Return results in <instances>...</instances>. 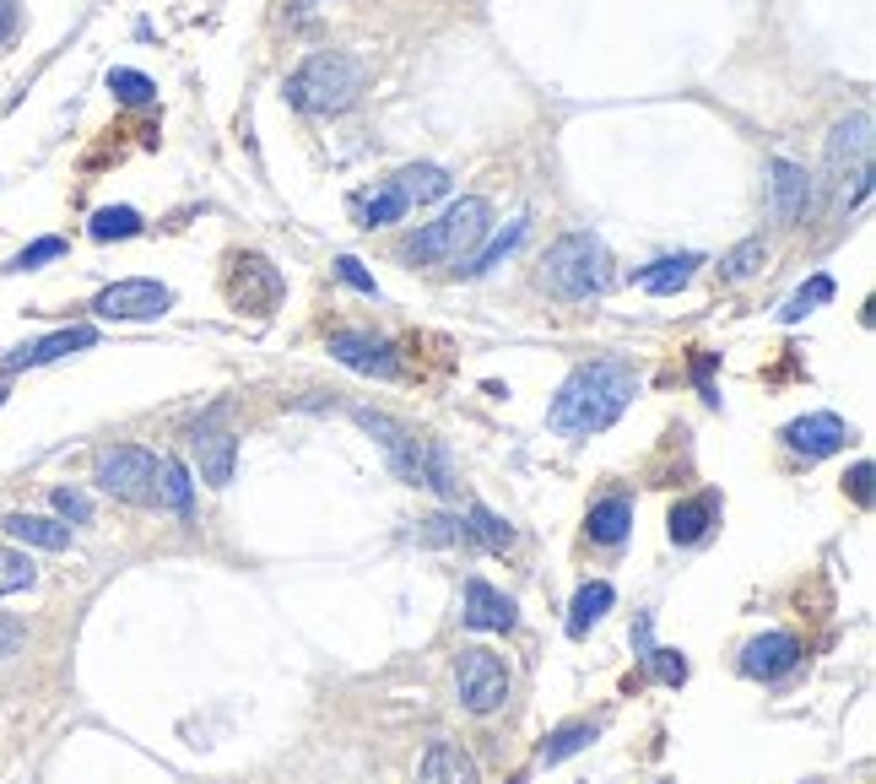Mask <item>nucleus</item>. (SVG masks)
Segmentation results:
<instances>
[{"instance_id": "bb28decb", "label": "nucleus", "mask_w": 876, "mask_h": 784, "mask_svg": "<svg viewBox=\"0 0 876 784\" xmlns=\"http://www.w3.org/2000/svg\"><path fill=\"white\" fill-rule=\"evenodd\" d=\"M87 233H92L98 244H114V239H135V233H141V211H135V207H103V211H92Z\"/></svg>"}, {"instance_id": "ddd939ff", "label": "nucleus", "mask_w": 876, "mask_h": 784, "mask_svg": "<svg viewBox=\"0 0 876 784\" xmlns=\"http://www.w3.org/2000/svg\"><path fill=\"white\" fill-rule=\"evenodd\" d=\"M768 211L779 222H801L812 211V173L801 163H785V158L768 163Z\"/></svg>"}, {"instance_id": "f257e3e1", "label": "nucleus", "mask_w": 876, "mask_h": 784, "mask_svg": "<svg viewBox=\"0 0 876 784\" xmlns=\"http://www.w3.org/2000/svg\"><path fill=\"white\" fill-rule=\"evenodd\" d=\"M633 395H638V369L633 363H623V358H590V363H580L563 379L546 422L563 439H590V433H606L633 406Z\"/></svg>"}, {"instance_id": "1a4fd4ad", "label": "nucleus", "mask_w": 876, "mask_h": 784, "mask_svg": "<svg viewBox=\"0 0 876 784\" xmlns=\"http://www.w3.org/2000/svg\"><path fill=\"white\" fill-rule=\"evenodd\" d=\"M331 358L352 373H374V379H395L401 373V352L384 341V335H363V331H341L331 335Z\"/></svg>"}, {"instance_id": "4be33fe9", "label": "nucleus", "mask_w": 876, "mask_h": 784, "mask_svg": "<svg viewBox=\"0 0 876 784\" xmlns=\"http://www.w3.org/2000/svg\"><path fill=\"white\" fill-rule=\"evenodd\" d=\"M612 601H617V590H612L606 579H590V584H580V595H574V606H568V633H574V639H584L595 622L612 612Z\"/></svg>"}, {"instance_id": "0eeeda50", "label": "nucleus", "mask_w": 876, "mask_h": 784, "mask_svg": "<svg viewBox=\"0 0 876 784\" xmlns=\"http://www.w3.org/2000/svg\"><path fill=\"white\" fill-rule=\"evenodd\" d=\"M828 168H834L838 179L855 173L849 207H860V201L872 195V114H866V109L834 124V135H828Z\"/></svg>"}, {"instance_id": "cd10ccee", "label": "nucleus", "mask_w": 876, "mask_h": 784, "mask_svg": "<svg viewBox=\"0 0 876 784\" xmlns=\"http://www.w3.org/2000/svg\"><path fill=\"white\" fill-rule=\"evenodd\" d=\"M828 298H834V277H823V271H817V277H812L806 288H801V292H791V298H785V309H779V320H785V325H795V320H806V314H812L817 303H828Z\"/></svg>"}, {"instance_id": "393cba45", "label": "nucleus", "mask_w": 876, "mask_h": 784, "mask_svg": "<svg viewBox=\"0 0 876 784\" xmlns=\"http://www.w3.org/2000/svg\"><path fill=\"white\" fill-rule=\"evenodd\" d=\"M601 731L590 725V720H574V725H557L552 736H546V746H542V768H557V763H568L574 752H584V746L595 742Z\"/></svg>"}, {"instance_id": "72a5a7b5", "label": "nucleus", "mask_w": 876, "mask_h": 784, "mask_svg": "<svg viewBox=\"0 0 876 784\" xmlns=\"http://www.w3.org/2000/svg\"><path fill=\"white\" fill-rule=\"evenodd\" d=\"M49 503H54L60 525H87V520H92V497L77 493V488H54V493H49Z\"/></svg>"}, {"instance_id": "f8f14e48", "label": "nucleus", "mask_w": 876, "mask_h": 784, "mask_svg": "<svg viewBox=\"0 0 876 784\" xmlns=\"http://www.w3.org/2000/svg\"><path fill=\"white\" fill-rule=\"evenodd\" d=\"M460 622H465L471 633H509V627L520 622V612H514V601H509L503 590H493L487 579H465V612H460Z\"/></svg>"}, {"instance_id": "4468645a", "label": "nucleus", "mask_w": 876, "mask_h": 784, "mask_svg": "<svg viewBox=\"0 0 876 784\" xmlns=\"http://www.w3.org/2000/svg\"><path fill=\"white\" fill-rule=\"evenodd\" d=\"M795 665H801V639H791V633H763L742 650V671L757 676V682H779Z\"/></svg>"}, {"instance_id": "58836bf2", "label": "nucleus", "mask_w": 876, "mask_h": 784, "mask_svg": "<svg viewBox=\"0 0 876 784\" xmlns=\"http://www.w3.org/2000/svg\"><path fill=\"white\" fill-rule=\"evenodd\" d=\"M22 639H28V627H22V622L0 617V661H6V655H17V650H22Z\"/></svg>"}, {"instance_id": "39448f33", "label": "nucleus", "mask_w": 876, "mask_h": 784, "mask_svg": "<svg viewBox=\"0 0 876 784\" xmlns=\"http://www.w3.org/2000/svg\"><path fill=\"white\" fill-rule=\"evenodd\" d=\"M92 482L109 497H125V503H152L158 497V454L141 450V444H114V450H98L92 465Z\"/></svg>"}, {"instance_id": "4c0bfd02", "label": "nucleus", "mask_w": 876, "mask_h": 784, "mask_svg": "<svg viewBox=\"0 0 876 784\" xmlns=\"http://www.w3.org/2000/svg\"><path fill=\"white\" fill-rule=\"evenodd\" d=\"M844 482H849V493H855V503L866 509V503H872V460H860V465H855V471H849Z\"/></svg>"}, {"instance_id": "e433bc0d", "label": "nucleus", "mask_w": 876, "mask_h": 784, "mask_svg": "<svg viewBox=\"0 0 876 784\" xmlns=\"http://www.w3.org/2000/svg\"><path fill=\"white\" fill-rule=\"evenodd\" d=\"M465 536V520H450V514H439V520H427V531H417V541H460Z\"/></svg>"}, {"instance_id": "b1692460", "label": "nucleus", "mask_w": 876, "mask_h": 784, "mask_svg": "<svg viewBox=\"0 0 876 784\" xmlns=\"http://www.w3.org/2000/svg\"><path fill=\"white\" fill-rule=\"evenodd\" d=\"M152 503H163L173 514H190V503H195V482H190V471L179 465V460H158V497Z\"/></svg>"}, {"instance_id": "412c9836", "label": "nucleus", "mask_w": 876, "mask_h": 784, "mask_svg": "<svg viewBox=\"0 0 876 784\" xmlns=\"http://www.w3.org/2000/svg\"><path fill=\"white\" fill-rule=\"evenodd\" d=\"M401 195H406V207H427V201H444L450 195V173L439 163H412V168H401L395 179H390Z\"/></svg>"}, {"instance_id": "7c9ffc66", "label": "nucleus", "mask_w": 876, "mask_h": 784, "mask_svg": "<svg viewBox=\"0 0 876 784\" xmlns=\"http://www.w3.org/2000/svg\"><path fill=\"white\" fill-rule=\"evenodd\" d=\"M763 260H768V244H763V239H742V244L719 260V271H725L731 282H747V277L763 271Z\"/></svg>"}, {"instance_id": "f704fd0d", "label": "nucleus", "mask_w": 876, "mask_h": 784, "mask_svg": "<svg viewBox=\"0 0 876 784\" xmlns=\"http://www.w3.org/2000/svg\"><path fill=\"white\" fill-rule=\"evenodd\" d=\"M644 661H650V671H655L666 687H682V682H687V661H682L676 650H644Z\"/></svg>"}, {"instance_id": "a878e982", "label": "nucleus", "mask_w": 876, "mask_h": 784, "mask_svg": "<svg viewBox=\"0 0 876 784\" xmlns=\"http://www.w3.org/2000/svg\"><path fill=\"white\" fill-rule=\"evenodd\" d=\"M465 536L482 541L487 552H509V546H514V525H509V520H499L493 509L471 503V509H465Z\"/></svg>"}, {"instance_id": "5701e85b", "label": "nucleus", "mask_w": 876, "mask_h": 784, "mask_svg": "<svg viewBox=\"0 0 876 784\" xmlns=\"http://www.w3.org/2000/svg\"><path fill=\"white\" fill-rule=\"evenodd\" d=\"M525 233H531V217H514V222L503 228L499 239H493V244H487V249H476V254H471V260H465L460 271H465V277H487V271L499 265L503 254H514V249L525 244Z\"/></svg>"}, {"instance_id": "a211bd4d", "label": "nucleus", "mask_w": 876, "mask_h": 784, "mask_svg": "<svg viewBox=\"0 0 876 784\" xmlns=\"http://www.w3.org/2000/svg\"><path fill=\"white\" fill-rule=\"evenodd\" d=\"M698 265H704L698 254H666V260H655V265H638V271H633V288L655 292V298H671V292H682L693 282Z\"/></svg>"}, {"instance_id": "f3484780", "label": "nucleus", "mask_w": 876, "mask_h": 784, "mask_svg": "<svg viewBox=\"0 0 876 784\" xmlns=\"http://www.w3.org/2000/svg\"><path fill=\"white\" fill-rule=\"evenodd\" d=\"M714 525H719V497L714 493H698V497H687V503H676L666 520V531L676 546H698Z\"/></svg>"}, {"instance_id": "ea45409f", "label": "nucleus", "mask_w": 876, "mask_h": 784, "mask_svg": "<svg viewBox=\"0 0 876 784\" xmlns=\"http://www.w3.org/2000/svg\"><path fill=\"white\" fill-rule=\"evenodd\" d=\"M17 22H22L17 0H0V43H11V39H17Z\"/></svg>"}, {"instance_id": "c9c22d12", "label": "nucleus", "mask_w": 876, "mask_h": 784, "mask_svg": "<svg viewBox=\"0 0 876 784\" xmlns=\"http://www.w3.org/2000/svg\"><path fill=\"white\" fill-rule=\"evenodd\" d=\"M335 277H341L346 288H358V292H369V298H379L374 277H369V271H363V260H352V254H341V260H335Z\"/></svg>"}, {"instance_id": "dca6fc26", "label": "nucleus", "mask_w": 876, "mask_h": 784, "mask_svg": "<svg viewBox=\"0 0 876 784\" xmlns=\"http://www.w3.org/2000/svg\"><path fill=\"white\" fill-rule=\"evenodd\" d=\"M417 784H482V774H476V757H471L465 746L439 736V742H427V752H422Z\"/></svg>"}, {"instance_id": "7ed1b4c3", "label": "nucleus", "mask_w": 876, "mask_h": 784, "mask_svg": "<svg viewBox=\"0 0 876 784\" xmlns=\"http://www.w3.org/2000/svg\"><path fill=\"white\" fill-rule=\"evenodd\" d=\"M358 92H363V60H352L341 49L309 54L288 77V103L303 114H341V109H352Z\"/></svg>"}, {"instance_id": "473e14b6", "label": "nucleus", "mask_w": 876, "mask_h": 784, "mask_svg": "<svg viewBox=\"0 0 876 784\" xmlns=\"http://www.w3.org/2000/svg\"><path fill=\"white\" fill-rule=\"evenodd\" d=\"M109 92H114L120 103H152V98H158V82L141 77V71H109Z\"/></svg>"}, {"instance_id": "c756f323", "label": "nucleus", "mask_w": 876, "mask_h": 784, "mask_svg": "<svg viewBox=\"0 0 876 784\" xmlns=\"http://www.w3.org/2000/svg\"><path fill=\"white\" fill-rule=\"evenodd\" d=\"M33 584H39L33 557H28V552H11V546H0V595H17V590H33Z\"/></svg>"}, {"instance_id": "f03ea898", "label": "nucleus", "mask_w": 876, "mask_h": 784, "mask_svg": "<svg viewBox=\"0 0 876 784\" xmlns=\"http://www.w3.org/2000/svg\"><path fill=\"white\" fill-rule=\"evenodd\" d=\"M542 288L552 298H563V303L601 298V292L612 288V254H606V244L595 233H563L542 260Z\"/></svg>"}, {"instance_id": "6ab92c4d", "label": "nucleus", "mask_w": 876, "mask_h": 784, "mask_svg": "<svg viewBox=\"0 0 876 784\" xmlns=\"http://www.w3.org/2000/svg\"><path fill=\"white\" fill-rule=\"evenodd\" d=\"M0 531L11 541H22V546H39V552H66V546H71V525L43 520V514H6Z\"/></svg>"}, {"instance_id": "9d476101", "label": "nucleus", "mask_w": 876, "mask_h": 784, "mask_svg": "<svg viewBox=\"0 0 876 784\" xmlns=\"http://www.w3.org/2000/svg\"><path fill=\"white\" fill-rule=\"evenodd\" d=\"M87 346H98V331H92V325H71V331H54V335H43V341H28V346L6 352L0 369L6 373L43 369V363H60V358H71V352H87Z\"/></svg>"}, {"instance_id": "20e7f679", "label": "nucleus", "mask_w": 876, "mask_h": 784, "mask_svg": "<svg viewBox=\"0 0 876 784\" xmlns=\"http://www.w3.org/2000/svg\"><path fill=\"white\" fill-rule=\"evenodd\" d=\"M487 228H493V207L487 201H476V195H465L455 207L444 211L439 222H427L417 228L412 239H406V260H417V265H433V260H471L476 244L487 239Z\"/></svg>"}, {"instance_id": "a19ab883", "label": "nucleus", "mask_w": 876, "mask_h": 784, "mask_svg": "<svg viewBox=\"0 0 876 784\" xmlns=\"http://www.w3.org/2000/svg\"><path fill=\"white\" fill-rule=\"evenodd\" d=\"M6 395H11V390H6V384H0V401H6Z\"/></svg>"}, {"instance_id": "9b49d317", "label": "nucleus", "mask_w": 876, "mask_h": 784, "mask_svg": "<svg viewBox=\"0 0 876 784\" xmlns=\"http://www.w3.org/2000/svg\"><path fill=\"white\" fill-rule=\"evenodd\" d=\"M785 444L795 454H806V460H828L849 444V422L834 412H812V416H795L791 428H785Z\"/></svg>"}, {"instance_id": "c85d7f7f", "label": "nucleus", "mask_w": 876, "mask_h": 784, "mask_svg": "<svg viewBox=\"0 0 876 784\" xmlns=\"http://www.w3.org/2000/svg\"><path fill=\"white\" fill-rule=\"evenodd\" d=\"M406 217V195L395 190V184H379L374 195L363 201V228H390V222H401Z\"/></svg>"}, {"instance_id": "aec40b11", "label": "nucleus", "mask_w": 876, "mask_h": 784, "mask_svg": "<svg viewBox=\"0 0 876 784\" xmlns=\"http://www.w3.org/2000/svg\"><path fill=\"white\" fill-rule=\"evenodd\" d=\"M584 531L601 546H623L627 531H633V497H601V503H590Z\"/></svg>"}, {"instance_id": "2f4dec72", "label": "nucleus", "mask_w": 876, "mask_h": 784, "mask_svg": "<svg viewBox=\"0 0 876 784\" xmlns=\"http://www.w3.org/2000/svg\"><path fill=\"white\" fill-rule=\"evenodd\" d=\"M60 254H66V239H54V233H49V239H33L28 249H17L6 271H11V277H22V271H39V265L60 260Z\"/></svg>"}, {"instance_id": "2eb2a0df", "label": "nucleus", "mask_w": 876, "mask_h": 784, "mask_svg": "<svg viewBox=\"0 0 876 784\" xmlns=\"http://www.w3.org/2000/svg\"><path fill=\"white\" fill-rule=\"evenodd\" d=\"M190 450H195V465H201V476H207L211 488H228V482H233V465H239V439H233V433L201 422V428L190 433Z\"/></svg>"}, {"instance_id": "423d86ee", "label": "nucleus", "mask_w": 876, "mask_h": 784, "mask_svg": "<svg viewBox=\"0 0 876 784\" xmlns=\"http://www.w3.org/2000/svg\"><path fill=\"white\" fill-rule=\"evenodd\" d=\"M455 693L471 714H493V708H503V703H509V665H503L499 650H487V644L460 650Z\"/></svg>"}, {"instance_id": "6e6552de", "label": "nucleus", "mask_w": 876, "mask_h": 784, "mask_svg": "<svg viewBox=\"0 0 876 784\" xmlns=\"http://www.w3.org/2000/svg\"><path fill=\"white\" fill-rule=\"evenodd\" d=\"M168 303H173V292L163 282H152V277H130V282H114V288H103L92 298V314L98 320H158L168 314Z\"/></svg>"}]
</instances>
